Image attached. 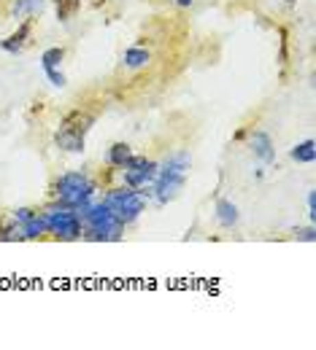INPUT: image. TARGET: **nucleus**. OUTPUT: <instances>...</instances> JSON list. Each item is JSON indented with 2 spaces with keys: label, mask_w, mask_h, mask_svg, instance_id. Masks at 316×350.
I'll return each instance as SVG.
<instances>
[{
  "label": "nucleus",
  "mask_w": 316,
  "mask_h": 350,
  "mask_svg": "<svg viewBox=\"0 0 316 350\" xmlns=\"http://www.w3.org/2000/svg\"><path fill=\"white\" fill-rule=\"evenodd\" d=\"M62 57H65V49H60V46H54V49H46L44 54H41V65H44V70L60 68Z\"/></svg>",
  "instance_id": "nucleus-18"
},
{
  "label": "nucleus",
  "mask_w": 316,
  "mask_h": 350,
  "mask_svg": "<svg viewBox=\"0 0 316 350\" xmlns=\"http://www.w3.org/2000/svg\"><path fill=\"white\" fill-rule=\"evenodd\" d=\"M217 219H219V224H222L225 229H232L241 216H238V208H235L230 200H219V202H217Z\"/></svg>",
  "instance_id": "nucleus-13"
},
{
  "label": "nucleus",
  "mask_w": 316,
  "mask_h": 350,
  "mask_svg": "<svg viewBox=\"0 0 316 350\" xmlns=\"http://www.w3.org/2000/svg\"><path fill=\"white\" fill-rule=\"evenodd\" d=\"M103 202L111 208V213L122 221V224H133V221L143 213V208H146L143 191L130 189V186H127V189H114V191H108V197H106Z\"/></svg>",
  "instance_id": "nucleus-5"
},
{
  "label": "nucleus",
  "mask_w": 316,
  "mask_h": 350,
  "mask_svg": "<svg viewBox=\"0 0 316 350\" xmlns=\"http://www.w3.org/2000/svg\"><path fill=\"white\" fill-rule=\"evenodd\" d=\"M189 165H192V157L186 151L173 154L171 159H165V165L157 170L154 178V200L160 205H168L173 202L181 194L184 183H186V173H189Z\"/></svg>",
  "instance_id": "nucleus-1"
},
{
  "label": "nucleus",
  "mask_w": 316,
  "mask_h": 350,
  "mask_svg": "<svg viewBox=\"0 0 316 350\" xmlns=\"http://www.w3.org/2000/svg\"><path fill=\"white\" fill-rule=\"evenodd\" d=\"M130 159H133V151H130L127 143H114V146L108 148V165H111V167H125Z\"/></svg>",
  "instance_id": "nucleus-14"
},
{
  "label": "nucleus",
  "mask_w": 316,
  "mask_h": 350,
  "mask_svg": "<svg viewBox=\"0 0 316 350\" xmlns=\"http://www.w3.org/2000/svg\"><path fill=\"white\" fill-rule=\"evenodd\" d=\"M82 219L87 224V229H84L82 234H84L87 240H92V243H103V240H111V243H114V240L122 237L125 224L111 213V208H108L106 202L90 205V208L82 213Z\"/></svg>",
  "instance_id": "nucleus-2"
},
{
  "label": "nucleus",
  "mask_w": 316,
  "mask_h": 350,
  "mask_svg": "<svg viewBox=\"0 0 316 350\" xmlns=\"http://www.w3.org/2000/svg\"><path fill=\"white\" fill-rule=\"evenodd\" d=\"M46 5V0H14L11 3V16L14 19H25V16H36L41 14Z\"/></svg>",
  "instance_id": "nucleus-11"
},
{
  "label": "nucleus",
  "mask_w": 316,
  "mask_h": 350,
  "mask_svg": "<svg viewBox=\"0 0 316 350\" xmlns=\"http://www.w3.org/2000/svg\"><path fill=\"white\" fill-rule=\"evenodd\" d=\"M92 124H95V116H92V113H84V111L68 113V116L62 119L57 135H54L57 148H62V151H68V154H82V151H84V137H87V132H90Z\"/></svg>",
  "instance_id": "nucleus-4"
},
{
  "label": "nucleus",
  "mask_w": 316,
  "mask_h": 350,
  "mask_svg": "<svg viewBox=\"0 0 316 350\" xmlns=\"http://www.w3.org/2000/svg\"><path fill=\"white\" fill-rule=\"evenodd\" d=\"M287 3H289V5H292V3H297V0H287Z\"/></svg>",
  "instance_id": "nucleus-23"
},
{
  "label": "nucleus",
  "mask_w": 316,
  "mask_h": 350,
  "mask_svg": "<svg viewBox=\"0 0 316 350\" xmlns=\"http://www.w3.org/2000/svg\"><path fill=\"white\" fill-rule=\"evenodd\" d=\"M308 216L311 221L316 219V191H308Z\"/></svg>",
  "instance_id": "nucleus-21"
},
{
  "label": "nucleus",
  "mask_w": 316,
  "mask_h": 350,
  "mask_svg": "<svg viewBox=\"0 0 316 350\" xmlns=\"http://www.w3.org/2000/svg\"><path fill=\"white\" fill-rule=\"evenodd\" d=\"M16 240H25L19 224L14 219H8L5 224H0V243H16Z\"/></svg>",
  "instance_id": "nucleus-17"
},
{
  "label": "nucleus",
  "mask_w": 316,
  "mask_h": 350,
  "mask_svg": "<svg viewBox=\"0 0 316 350\" xmlns=\"http://www.w3.org/2000/svg\"><path fill=\"white\" fill-rule=\"evenodd\" d=\"M44 221H46V232H51L60 240H79L82 237V219L71 208L49 211V213H44Z\"/></svg>",
  "instance_id": "nucleus-6"
},
{
  "label": "nucleus",
  "mask_w": 316,
  "mask_h": 350,
  "mask_svg": "<svg viewBox=\"0 0 316 350\" xmlns=\"http://www.w3.org/2000/svg\"><path fill=\"white\" fill-rule=\"evenodd\" d=\"M122 170H125V183H127L130 189H146L149 183H154L160 165H157V162H149V159H143V157H133Z\"/></svg>",
  "instance_id": "nucleus-7"
},
{
  "label": "nucleus",
  "mask_w": 316,
  "mask_h": 350,
  "mask_svg": "<svg viewBox=\"0 0 316 350\" xmlns=\"http://www.w3.org/2000/svg\"><path fill=\"white\" fill-rule=\"evenodd\" d=\"M82 8V0H54V11L60 22H71Z\"/></svg>",
  "instance_id": "nucleus-16"
},
{
  "label": "nucleus",
  "mask_w": 316,
  "mask_h": 350,
  "mask_svg": "<svg viewBox=\"0 0 316 350\" xmlns=\"http://www.w3.org/2000/svg\"><path fill=\"white\" fill-rule=\"evenodd\" d=\"M249 148H252L254 159H260L263 165H271L273 159H276V148H273V140L268 132H254L249 137Z\"/></svg>",
  "instance_id": "nucleus-9"
},
{
  "label": "nucleus",
  "mask_w": 316,
  "mask_h": 350,
  "mask_svg": "<svg viewBox=\"0 0 316 350\" xmlns=\"http://www.w3.org/2000/svg\"><path fill=\"white\" fill-rule=\"evenodd\" d=\"M92 194L95 186L84 173H65L57 180V200L62 202V208H71L76 213H84L90 208Z\"/></svg>",
  "instance_id": "nucleus-3"
},
{
  "label": "nucleus",
  "mask_w": 316,
  "mask_h": 350,
  "mask_svg": "<svg viewBox=\"0 0 316 350\" xmlns=\"http://www.w3.org/2000/svg\"><path fill=\"white\" fill-rule=\"evenodd\" d=\"M289 157L297 162V165H311L316 159V146L314 140L308 137V140H303V143H297L292 151H289Z\"/></svg>",
  "instance_id": "nucleus-12"
},
{
  "label": "nucleus",
  "mask_w": 316,
  "mask_h": 350,
  "mask_svg": "<svg viewBox=\"0 0 316 350\" xmlns=\"http://www.w3.org/2000/svg\"><path fill=\"white\" fill-rule=\"evenodd\" d=\"M149 59H151V54H149L146 49H141V46H133V49H127V51L122 54L125 68H143Z\"/></svg>",
  "instance_id": "nucleus-15"
},
{
  "label": "nucleus",
  "mask_w": 316,
  "mask_h": 350,
  "mask_svg": "<svg viewBox=\"0 0 316 350\" xmlns=\"http://www.w3.org/2000/svg\"><path fill=\"white\" fill-rule=\"evenodd\" d=\"M27 38H30V22H22V25H19V30H16L14 36H8L5 41H0V49H3V51H8V54H16V51H22V49H25Z\"/></svg>",
  "instance_id": "nucleus-10"
},
{
  "label": "nucleus",
  "mask_w": 316,
  "mask_h": 350,
  "mask_svg": "<svg viewBox=\"0 0 316 350\" xmlns=\"http://www.w3.org/2000/svg\"><path fill=\"white\" fill-rule=\"evenodd\" d=\"M297 237H300V240H306V243H314V240H316V229H314V226H308V229H300V232H297Z\"/></svg>",
  "instance_id": "nucleus-20"
},
{
  "label": "nucleus",
  "mask_w": 316,
  "mask_h": 350,
  "mask_svg": "<svg viewBox=\"0 0 316 350\" xmlns=\"http://www.w3.org/2000/svg\"><path fill=\"white\" fill-rule=\"evenodd\" d=\"M11 219L19 224V229H22V234H25V240H36V237H41L46 232V221L44 216H38L36 211H30V208H16L14 213H11Z\"/></svg>",
  "instance_id": "nucleus-8"
},
{
  "label": "nucleus",
  "mask_w": 316,
  "mask_h": 350,
  "mask_svg": "<svg viewBox=\"0 0 316 350\" xmlns=\"http://www.w3.org/2000/svg\"><path fill=\"white\" fill-rule=\"evenodd\" d=\"M173 3H176V5H181V8H189L195 0H173Z\"/></svg>",
  "instance_id": "nucleus-22"
},
{
  "label": "nucleus",
  "mask_w": 316,
  "mask_h": 350,
  "mask_svg": "<svg viewBox=\"0 0 316 350\" xmlns=\"http://www.w3.org/2000/svg\"><path fill=\"white\" fill-rule=\"evenodd\" d=\"M46 79H49V81H51V84H54V87H65V76H62V73H60V70H57V68H51V70H46Z\"/></svg>",
  "instance_id": "nucleus-19"
}]
</instances>
